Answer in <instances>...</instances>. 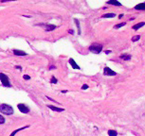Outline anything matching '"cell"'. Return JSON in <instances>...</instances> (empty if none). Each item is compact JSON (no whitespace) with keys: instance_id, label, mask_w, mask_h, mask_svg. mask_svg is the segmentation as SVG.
<instances>
[{"instance_id":"obj_1","label":"cell","mask_w":145,"mask_h":136,"mask_svg":"<svg viewBox=\"0 0 145 136\" xmlns=\"http://www.w3.org/2000/svg\"><path fill=\"white\" fill-rule=\"evenodd\" d=\"M0 111L6 115H12L13 114L14 111H13V108L12 106L8 105V104H1L0 105Z\"/></svg>"},{"instance_id":"obj_2","label":"cell","mask_w":145,"mask_h":136,"mask_svg":"<svg viewBox=\"0 0 145 136\" xmlns=\"http://www.w3.org/2000/svg\"><path fill=\"white\" fill-rule=\"evenodd\" d=\"M102 50V45L101 44H92L89 46V51L94 54H100Z\"/></svg>"},{"instance_id":"obj_3","label":"cell","mask_w":145,"mask_h":136,"mask_svg":"<svg viewBox=\"0 0 145 136\" xmlns=\"http://www.w3.org/2000/svg\"><path fill=\"white\" fill-rule=\"evenodd\" d=\"M0 80H1V83L3 86L5 87H12L11 84V81L8 78V76H6L4 73H0Z\"/></svg>"},{"instance_id":"obj_4","label":"cell","mask_w":145,"mask_h":136,"mask_svg":"<svg viewBox=\"0 0 145 136\" xmlns=\"http://www.w3.org/2000/svg\"><path fill=\"white\" fill-rule=\"evenodd\" d=\"M103 75L107 76V77H114L117 75V73L115 71H113L112 69H110L109 67H104L103 68Z\"/></svg>"},{"instance_id":"obj_5","label":"cell","mask_w":145,"mask_h":136,"mask_svg":"<svg viewBox=\"0 0 145 136\" xmlns=\"http://www.w3.org/2000/svg\"><path fill=\"white\" fill-rule=\"evenodd\" d=\"M17 107H18V110L22 112V113H29V108L26 106L25 104H18L17 105Z\"/></svg>"},{"instance_id":"obj_6","label":"cell","mask_w":145,"mask_h":136,"mask_svg":"<svg viewBox=\"0 0 145 136\" xmlns=\"http://www.w3.org/2000/svg\"><path fill=\"white\" fill-rule=\"evenodd\" d=\"M39 26H44L46 31H52V30H54L56 28V26L51 25V24H39Z\"/></svg>"},{"instance_id":"obj_7","label":"cell","mask_w":145,"mask_h":136,"mask_svg":"<svg viewBox=\"0 0 145 136\" xmlns=\"http://www.w3.org/2000/svg\"><path fill=\"white\" fill-rule=\"evenodd\" d=\"M47 108H48V109H50L51 111H57V112H62V111H65V109H63V108L55 107V106H53V105H47Z\"/></svg>"},{"instance_id":"obj_8","label":"cell","mask_w":145,"mask_h":136,"mask_svg":"<svg viewBox=\"0 0 145 136\" xmlns=\"http://www.w3.org/2000/svg\"><path fill=\"white\" fill-rule=\"evenodd\" d=\"M13 54L16 55V56H27V54L25 51H22V50H17V49H13Z\"/></svg>"},{"instance_id":"obj_9","label":"cell","mask_w":145,"mask_h":136,"mask_svg":"<svg viewBox=\"0 0 145 136\" xmlns=\"http://www.w3.org/2000/svg\"><path fill=\"white\" fill-rule=\"evenodd\" d=\"M145 26V22H139V23H138V24H136V25H134V26H132L133 29H135V30H138V29H139L141 26Z\"/></svg>"},{"instance_id":"obj_10","label":"cell","mask_w":145,"mask_h":136,"mask_svg":"<svg viewBox=\"0 0 145 136\" xmlns=\"http://www.w3.org/2000/svg\"><path fill=\"white\" fill-rule=\"evenodd\" d=\"M135 10H137V11H145V2L138 4L137 6L135 7Z\"/></svg>"},{"instance_id":"obj_11","label":"cell","mask_w":145,"mask_h":136,"mask_svg":"<svg viewBox=\"0 0 145 136\" xmlns=\"http://www.w3.org/2000/svg\"><path fill=\"white\" fill-rule=\"evenodd\" d=\"M69 63H70V65L72 66L74 69H80V66L77 63H76V62L73 60L72 58H70L69 59Z\"/></svg>"},{"instance_id":"obj_12","label":"cell","mask_w":145,"mask_h":136,"mask_svg":"<svg viewBox=\"0 0 145 136\" xmlns=\"http://www.w3.org/2000/svg\"><path fill=\"white\" fill-rule=\"evenodd\" d=\"M29 126H25V127H22V128H20V129H17V130H13V132L11 133V135L10 136H15V134H16L17 132H19V131H21V130H25V129H29Z\"/></svg>"},{"instance_id":"obj_13","label":"cell","mask_w":145,"mask_h":136,"mask_svg":"<svg viewBox=\"0 0 145 136\" xmlns=\"http://www.w3.org/2000/svg\"><path fill=\"white\" fill-rule=\"evenodd\" d=\"M107 4H108V5H114V6H118V7L121 6V3H119V1H117V0H111V1H107Z\"/></svg>"},{"instance_id":"obj_14","label":"cell","mask_w":145,"mask_h":136,"mask_svg":"<svg viewBox=\"0 0 145 136\" xmlns=\"http://www.w3.org/2000/svg\"><path fill=\"white\" fill-rule=\"evenodd\" d=\"M116 16L115 13H105L103 15H102V18H114Z\"/></svg>"},{"instance_id":"obj_15","label":"cell","mask_w":145,"mask_h":136,"mask_svg":"<svg viewBox=\"0 0 145 136\" xmlns=\"http://www.w3.org/2000/svg\"><path fill=\"white\" fill-rule=\"evenodd\" d=\"M107 133L109 136H118V132L114 130H109L107 131Z\"/></svg>"},{"instance_id":"obj_16","label":"cell","mask_w":145,"mask_h":136,"mask_svg":"<svg viewBox=\"0 0 145 136\" xmlns=\"http://www.w3.org/2000/svg\"><path fill=\"white\" fill-rule=\"evenodd\" d=\"M120 59H123L124 61H130L131 60V56L130 55H127V54H123L120 56Z\"/></svg>"},{"instance_id":"obj_17","label":"cell","mask_w":145,"mask_h":136,"mask_svg":"<svg viewBox=\"0 0 145 136\" xmlns=\"http://www.w3.org/2000/svg\"><path fill=\"white\" fill-rule=\"evenodd\" d=\"M125 25H126L125 22H122V23H120V24H118V25H115V26H114V28H115V29H118V28H120V27L124 26Z\"/></svg>"},{"instance_id":"obj_18","label":"cell","mask_w":145,"mask_h":136,"mask_svg":"<svg viewBox=\"0 0 145 136\" xmlns=\"http://www.w3.org/2000/svg\"><path fill=\"white\" fill-rule=\"evenodd\" d=\"M74 22L76 23V26H77V28H78V34H81V28H80V23L78 19H74Z\"/></svg>"},{"instance_id":"obj_19","label":"cell","mask_w":145,"mask_h":136,"mask_svg":"<svg viewBox=\"0 0 145 136\" xmlns=\"http://www.w3.org/2000/svg\"><path fill=\"white\" fill-rule=\"evenodd\" d=\"M50 82H51V83H53V84H56V83L58 82V79L55 78L54 76H52V77H51V80H50Z\"/></svg>"},{"instance_id":"obj_20","label":"cell","mask_w":145,"mask_h":136,"mask_svg":"<svg viewBox=\"0 0 145 136\" xmlns=\"http://www.w3.org/2000/svg\"><path fill=\"white\" fill-rule=\"evenodd\" d=\"M139 39H140V35H136V36H134L132 38V42H137Z\"/></svg>"},{"instance_id":"obj_21","label":"cell","mask_w":145,"mask_h":136,"mask_svg":"<svg viewBox=\"0 0 145 136\" xmlns=\"http://www.w3.org/2000/svg\"><path fill=\"white\" fill-rule=\"evenodd\" d=\"M5 123V118L0 114V124H4Z\"/></svg>"},{"instance_id":"obj_22","label":"cell","mask_w":145,"mask_h":136,"mask_svg":"<svg viewBox=\"0 0 145 136\" xmlns=\"http://www.w3.org/2000/svg\"><path fill=\"white\" fill-rule=\"evenodd\" d=\"M89 88V86L87 84H84L83 85V87H82V90H86V89H88Z\"/></svg>"},{"instance_id":"obj_23","label":"cell","mask_w":145,"mask_h":136,"mask_svg":"<svg viewBox=\"0 0 145 136\" xmlns=\"http://www.w3.org/2000/svg\"><path fill=\"white\" fill-rule=\"evenodd\" d=\"M23 78H24V79L28 80V79H29V78H30V77H29V76H28V75H24V77H23Z\"/></svg>"},{"instance_id":"obj_24","label":"cell","mask_w":145,"mask_h":136,"mask_svg":"<svg viewBox=\"0 0 145 136\" xmlns=\"http://www.w3.org/2000/svg\"><path fill=\"white\" fill-rule=\"evenodd\" d=\"M15 68H16V69H19V70L22 69V67H21V66H15Z\"/></svg>"},{"instance_id":"obj_25","label":"cell","mask_w":145,"mask_h":136,"mask_svg":"<svg viewBox=\"0 0 145 136\" xmlns=\"http://www.w3.org/2000/svg\"><path fill=\"white\" fill-rule=\"evenodd\" d=\"M123 15H124V14H119V18H122V17H123Z\"/></svg>"},{"instance_id":"obj_26","label":"cell","mask_w":145,"mask_h":136,"mask_svg":"<svg viewBox=\"0 0 145 136\" xmlns=\"http://www.w3.org/2000/svg\"><path fill=\"white\" fill-rule=\"evenodd\" d=\"M62 93H63V94H66V93H67V90H63Z\"/></svg>"},{"instance_id":"obj_27","label":"cell","mask_w":145,"mask_h":136,"mask_svg":"<svg viewBox=\"0 0 145 136\" xmlns=\"http://www.w3.org/2000/svg\"><path fill=\"white\" fill-rule=\"evenodd\" d=\"M68 32L70 33V34H73V33H74V32H73V30H72V29H69V31H68Z\"/></svg>"},{"instance_id":"obj_28","label":"cell","mask_w":145,"mask_h":136,"mask_svg":"<svg viewBox=\"0 0 145 136\" xmlns=\"http://www.w3.org/2000/svg\"><path fill=\"white\" fill-rule=\"evenodd\" d=\"M105 53H106V54H110V53H111V51H110V50H107V51H105Z\"/></svg>"},{"instance_id":"obj_29","label":"cell","mask_w":145,"mask_h":136,"mask_svg":"<svg viewBox=\"0 0 145 136\" xmlns=\"http://www.w3.org/2000/svg\"><path fill=\"white\" fill-rule=\"evenodd\" d=\"M55 68H56L55 66H50V69H55Z\"/></svg>"}]
</instances>
